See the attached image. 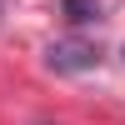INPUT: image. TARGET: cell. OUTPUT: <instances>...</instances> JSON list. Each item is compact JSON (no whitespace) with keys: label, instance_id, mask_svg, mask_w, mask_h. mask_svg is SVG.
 I'll list each match as a JSON object with an SVG mask.
<instances>
[{"label":"cell","instance_id":"cell-1","mask_svg":"<svg viewBox=\"0 0 125 125\" xmlns=\"http://www.w3.org/2000/svg\"><path fill=\"white\" fill-rule=\"evenodd\" d=\"M45 60H50V70H60V75H75V70H90V65H95L100 50L85 45V40H55Z\"/></svg>","mask_w":125,"mask_h":125},{"label":"cell","instance_id":"cell-2","mask_svg":"<svg viewBox=\"0 0 125 125\" xmlns=\"http://www.w3.org/2000/svg\"><path fill=\"white\" fill-rule=\"evenodd\" d=\"M60 5H65L70 20H95L100 15V0H60Z\"/></svg>","mask_w":125,"mask_h":125}]
</instances>
